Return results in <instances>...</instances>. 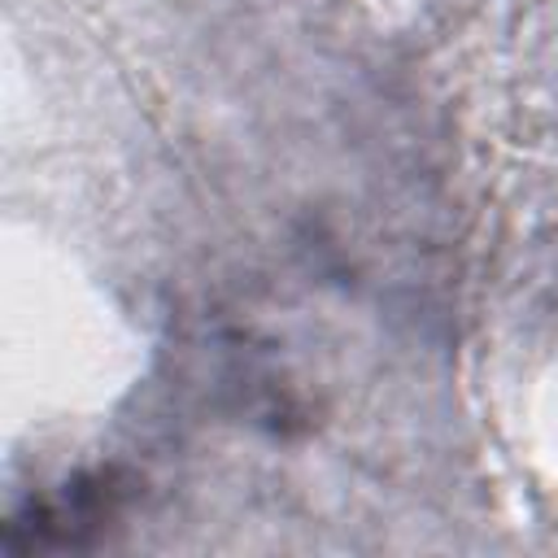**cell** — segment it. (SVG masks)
I'll return each mask as SVG.
<instances>
[{
    "mask_svg": "<svg viewBox=\"0 0 558 558\" xmlns=\"http://www.w3.org/2000/svg\"><path fill=\"white\" fill-rule=\"evenodd\" d=\"M126 493L131 484L118 471L74 475L57 493H39L4 519V549L9 554L83 549L109 527V519H118V510L126 506Z\"/></svg>",
    "mask_w": 558,
    "mask_h": 558,
    "instance_id": "1",
    "label": "cell"
}]
</instances>
